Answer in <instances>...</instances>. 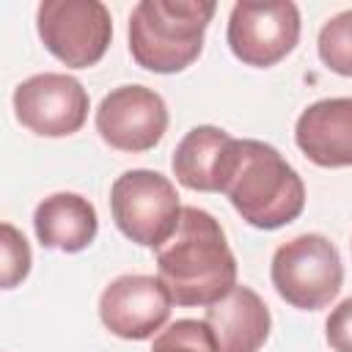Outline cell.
<instances>
[{
  "label": "cell",
  "instance_id": "obj_1",
  "mask_svg": "<svg viewBox=\"0 0 352 352\" xmlns=\"http://www.w3.org/2000/svg\"><path fill=\"white\" fill-rule=\"evenodd\" d=\"M157 272L170 300L184 308H209L236 286V258L226 231L198 206H184L176 231L157 248Z\"/></svg>",
  "mask_w": 352,
  "mask_h": 352
},
{
  "label": "cell",
  "instance_id": "obj_2",
  "mask_svg": "<svg viewBox=\"0 0 352 352\" xmlns=\"http://www.w3.org/2000/svg\"><path fill=\"white\" fill-rule=\"evenodd\" d=\"M231 206L253 228H280L300 217L305 184L280 151L261 140H234L223 190Z\"/></svg>",
  "mask_w": 352,
  "mask_h": 352
},
{
  "label": "cell",
  "instance_id": "obj_3",
  "mask_svg": "<svg viewBox=\"0 0 352 352\" xmlns=\"http://www.w3.org/2000/svg\"><path fill=\"white\" fill-rule=\"evenodd\" d=\"M214 8L212 0H140L129 16L135 63L157 74L187 69L204 50Z\"/></svg>",
  "mask_w": 352,
  "mask_h": 352
},
{
  "label": "cell",
  "instance_id": "obj_4",
  "mask_svg": "<svg viewBox=\"0 0 352 352\" xmlns=\"http://www.w3.org/2000/svg\"><path fill=\"white\" fill-rule=\"evenodd\" d=\"M270 278L275 292L300 311L330 305L344 283L338 248L322 234H300L272 253Z\"/></svg>",
  "mask_w": 352,
  "mask_h": 352
},
{
  "label": "cell",
  "instance_id": "obj_5",
  "mask_svg": "<svg viewBox=\"0 0 352 352\" xmlns=\"http://www.w3.org/2000/svg\"><path fill=\"white\" fill-rule=\"evenodd\" d=\"M182 209L173 182L157 170H126L110 187V212L118 231L143 248L157 250L168 242L179 226Z\"/></svg>",
  "mask_w": 352,
  "mask_h": 352
},
{
  "label": "cell",
  "instance_id": "obj_6",
  "mask_svg": "<svg viewBox=\"0 0 352 352\" xmlns=\"http://www.w3.org/2000/svg\"><path fill=\"white\" fill-rule=\"evenodd\" d=\"M44 47L72 69L99 63L113 38V19L99 0H44L36 11Z\"/></svg>",
  "mask_w": 352,
  "mask_h": 352
},
{
  "label": "cell",
  "instance_id": "obj_7",
  "mask_svg": "<svg viewBox=\"0 0 352 352\" xmlns=\"http://www.w3.org/2000/svg\"><path fill=\"white\" fill-rule=\"evenodd\" d=\"M226 38L242 63L258 69L275 66L300 41V11L289 0H242L231 8Z\"/></svg>",
  "mask_w": 352,
  "mask_h": 352
},
{
  "label": "cell",
  "instance_id": "obj_8",
  "mask_svg": "<svg viewBox=\"0 0 352 352\" xmlns=\"http://www.w3.org/2000/svg\"><path fill=\"white\" fill-rule=\"evenodd\" d=\"M14 113L25 129L41 138H66L88 118V91L72 74H33L16 85Z\"/></svg>",
  "mask_w": 352,
  "mask_h": 352
},
{
  "label": "cell",
  "instance_id": "obj_9",
  "mask_svg": "<svg viewBox=\"0 0 352 352\" xmlns=\"http://www.w3.org/2000/svg\"><path fill=\"white\" fill-rule=\"evenodd\" d=\"M165 129V99L146 85H118L96 107V132L118 151H148L162 140Z\"/></svg>",
  "mask_w": 352,
  "mask_h": 352
},
{
  "label": "cell",
  "instance_id": "obj_10",
  "mask_svg": "<svg viewBox=\"0 0 352 352\" xmlns=\"http://www.w3.org/2000/svg\"><path fill=\"white\" fill-rule=\"evenodd\" d=\"M170 292L154 275H118L99 297L102 324L126 341L157 336L170 316Z\"/></svg>",
  "mask_w": 352,
  "mask_h": 352
},
{
  "label": "cell",
  "instance_id": "obj_11",
  "mask_svg": "<svg viewBox=\"0 0 352 352\" xmlns=\"http://www.w3.org/2000/svg\"><path fill=\"white\" fill-rule=\"evenodd\" d=\"M294 140L319 168L352 165V96H333L308 104L297 118Z\"/></svg>",
  "mask_w": 352,
  "mask_h": 352
},
{
  "label": "cell",
  "instance_id": "obj_12",
  "mask_svg": "<svg viewBox=\"0 0 352 352\" xmlns=\"http://www.w3.org/2000/svg\"><path fill=\"white\" fill-rule=\"evenodd\" d=\"M204 322L214 336L217 352H258L272 327L267 302L250 286L239 283L206 308Z\"/></svg>",
  "mask_w": 352,
  "mask_h": 352
},
{
  "label": "cell",
  "instance_id": "obj_13",
  "mask_svg": "<svg viewBox=\"0 0 352 352\" xmlns=\"http://www.w3.org/2000/svg\"><path fill=\"white\" fill-rule=\"evenodd\" d=\"M234 140L236 138H231L220 126H209V124L192 126L179 140L170 160V168L179 184L198 192H220Z\"/></svg>",
  "mask_w": 352,
  "mask_h": 352
},
{
  "label": "cell",
  "instance_id": "obj_14",
  "mask_svg": "<svg viewBox=\"0 0 352 352\" xmlns=\"http://www.w3.org/2000/svg\"><path fill=\"white\" fill-rule=\"evenodd\" d=\"M33 228L44 248L60 253L85 250L99 231L96 209L77 192H52L33 212Z\"/></svg>",
  "mask_w": 352,
  "mask_h": 352
},
{
  "label": "cell",
  "instance_id": "obj_15",
  "mask_svg": "<svg viewBox=\"0 0 352 352\" xmlns=\"http://www.w3.org/2000/svg\"><path fill=\"white\" fill-rule=\"evenodd\" d=\"M316 50L330 72L341 77H352V8L330 16L322 25Z\"/></svg>",
  "mask_w": 352,
  "mask_h": 352
},
{
  "label": "cell",
  "instance_id": "obj_16",
  "mask_svg": "<svg viewBox=\"0 0 352 352\" xmlns=\"http://www.w3.org/2000/svg\"><path fill=\"white\" fill-rule=\"evenodd\" d=\"M151 352H217V344L206 322L176 319L154 336Z\"/></svg>",
  "mask_w": 352,
  "mask_h": 352
},
{
  "label": "cell",
  "instance_id": "obj_17",
  "mask_svg": "<svg viewBox=\"0 0 352 352\" xmlns=\"http://www.w3.org/2000/svg\"><path fill=\"white\" fill-rule=\"evenodd\" d=\"M3 234V289H14L25 275L30 272V248L22 231H16L11 223L0 226Z\"/></svg>",
  "mask_w": 352,
  "mask_h": 352
},
{
  "label": "cell",
  "instance_id": "obj_18",
  "mask_svg": "<svg viewBox=\"0 0 352 352\" xmlns=\"http://www.w3.org/2000/svg\"><path fill=\"white\" fill-rule=\"evenodd\" d=\"M324 336L333 352H352V297L341 300L327 322H324Z\"/></svg>",
  "mask_w": 352,
  "mask_h": 352
}]
</instances>
